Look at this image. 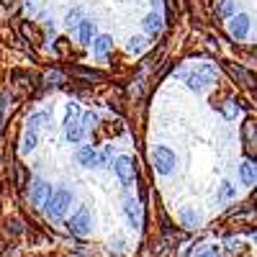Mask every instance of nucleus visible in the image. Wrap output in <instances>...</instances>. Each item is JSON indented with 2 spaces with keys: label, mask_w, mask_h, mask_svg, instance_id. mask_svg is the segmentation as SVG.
Wrapping results in <instances>:
<instances>
[{
  "label": "nucleus",
  "mask_w": 257,
  "mask_h": 257,
  "mask_svg": "<svg viewBox=\"0 0 257 257\" xmlns=\"http://www.w3.org/2000/svg\"><path fill=\"white\" fill-rule=\"evenodd\" d=\"M21 34H24V36L31 41L34 47H39V44H41V34H39V31H36L31 24H24V26H21Z\"/></svg>",
  "instance_id": "obj_19"
},
{
  "label": "nucleus",
  "mask_w": 257,
  "mask_h": 257,
  "mask_svg": "<svg viewBox=\"0 0 257 257\" xmlns=\"http://www.w3.org/2000/svg\"><path fill=\"white\" fill-rule=\"evenodd\" d=\"M239 180H242L247 188H252V185H254L257 173H254V162H252V160H247V162H242V165H239Z\"/></svg>",
  "instance_id": "obj_12"
},
{
  "label": "nucleus",
  "mask_w": 257,
  "mask_h": 257,
  "mask_svg": "<svg viewBox=\"0 0 257 257\" xmlns=\"http://www.w3.org/2000/svg\"><path fill=\"white\" fill-rule=\"evenodd\" d=\"M247 34H249V16L237 13V16L229 21V36H231L234 41H242Z\"/></svg>",
  "instance_id": "obj_6"
},
{
  "label": "nucleus",
  "mask_w": 257,
  "mask_h": 257,
  "mask_svg": "<svg viewBox=\"0 0 257 257\" xmlns=\"http://www.w3.org/2000/svg\"><path fill=\"white\" fill-rule=\"evenodd\" d=\"M113 170H116V175L123 185H132L137 173H134V157H128V155H121L116 162H113Z\"/></svg>",
  "instance_id": "obj_4"
},
{
  "label": "nucleus",
  "mask_w": 257,
  "mask_h": 257,
  "mask_svg": "<svg viewBox=\"0 0 257 257\" xmlns=\"http://www.w3.org/2000/svg\"><path fill=\"white\" fill-rule=\"evenodd\" d=\"M47 121H49V113H34V116L29 118V128H34V132H36V128L44 126Z\"/></svg>",
  "instance_id": "obj_23"
},
{
  "label": "nucleus",
  "mask_w": 257,
  "mask_h": 257,
  "mask_svg": "<svg viewBox=\"0 0 257 257\" xmlns=\"http://www.w3.org/2000/svg\"><path fill=\"white\" fill-rule=\"evenodd\" d=\"M90 44H93L95 57H108V54H111V47H113V39H111L108 34H100L98 39L90 41Z\"/></svg>",
  "instance_id": "obj_9"
},
{
  "label": "nucleus",
  "mask_w": 257,
  "mask_h": 257,
  "mask_svg": "<svg viewBox=\"0 0 257 257\" xmlns=\"http://www.w3.org/2000/svg\"><path fill=\"white\" fill-rule=\"evenodd\" d=\"M144 47H147V41L142 36H134L132 41H128V49H132V52H142Z\"/></svg>",
  "instance_id": "obj_28"
},
{
  "label": "nucleus",
  "mask_w": 257,
  "mask_h": 257,
  "mask_svg": "<svg viewBox=\"0 0 257 257\" xmlns=\"http://www.w3.org/2000/svg\"><path fill=\"white\" fill-rule=\"evenodd\" d=\"M70 201H72V193L70 190H52L49 193V198L44 201V211H47V216L49 219H62L64 216V211L70 208Z\"/></svg>",
  "instance_id": "obj_1"
},
{
  "label": "nucleus",
  "mask_w": 257,
  "mask_h": 257,
  "mask_svg": "<svg viewBox=\"0 0 257 257\" xmlns=\"http://www.w3.org/2000/svg\"><path fill=\"white\" fill-rule=\"evenodd\" d=\"M234 11H237V0H219L216 3V16H221V18L231 16Z\"/></svg>",
  "instance_id": "obj_17"
},
{
  "label": "nucleus",
  "mask_w": 257,
  "mask_h": 257,
  "mask_svg": "<svg viewBox=\"0 0 257 257\" xmlns=\"http://www.w3.org/2000/svg\"><path fill=\"white\" fill-rule=\"evenodd\" d=\"M70 231L75 234V237H85V234L90 231V226H93V219H90V211L88 208H80L75 216L70 219Z\"/></svg>",
  "instance_id": "obj_5"
},
{
  "label": "nucleus",
  "mask_w": 257,
  "mask_h": 257,
  "mask_svg": "<svg viewBox=\"0 0 257 257\" xmlns=\"http://www.w3.org/2000/svg\"><path fill=\"white\" fill-rule=\"evenodd\" d=\"M64 24H67V29H77L82 24V8H72L67 18H64Z\"/></svg>",
  "instance_id": "obj_20"
},
{
  "label": "nucleus",
  "mask_w": 257,
  "mask_h": 257,
  "mask_svg": "<svg viewBox=\"0 0 257 257\" xmlns=\"http://www.w3.org/2000/svg\"><path fill=\"white\" fill-rule=\"evenodd\" d=\"M80 116H82V108H80L77 103H70V105H67V113H64V126L77 123V121H80Z\"/></svg>",
  "instance_id": "obj_18"
},
{
  "label": "nucleus",
  "mask_w": 257,
  "mask_h": 257,
  "mask_svg": "<svg viewBox=\"0 0 257 257\" xmlns=\"http://www.w3.org/2000/svg\"><path fill=\"white\" fill-rule=\"evenodd\" d=\"M142 26H144L147 34H160V31H162V16H160L157 11H155V13H149V16H144Z\"/></svg>",
  "instance_id": "obj_13"
},
{
  "label": "nucleus",
  "mask_w": 257,
  "mask_h": 257,
  "mask_svg": "<svg viewBox=\"0 0 257 257\" xmlns=\"http://www.w3.org/2000/svg\"><path fill=\"white\" fill-rule=\"evenodd\" d=\"M126 216H128V224L139 229L142 226V206L137 201H126Z\"/></svg>",
  "instance_id": "obj_14"
},
{
  "label": "nucleus",
  "mask_w": 257,
  "mask_h": 257,
  "mask_svg": "<svg viewBox=\"0 0 257 257\" xmlns=\"http://www.w3.org/2000/svg\"><path fill=\"white\" fill-rule=\"evenodd\" d=\"M226 72H229L234 80H237V82H244L249 90H254V77H252L247 70H242V67H237V64H231V62H229V64H226Z\"/></svg>",
  "instance_id": "obj_10"
},
{
  "label": "nucleus",
  "mask_w": 257,
  "mask_h": 257,
  "mask_svg": "<svg viewBox=\"0 0 257 257\" xmlns=\"http://www.w3.org/2000/svg\"><path fill=\"white\" fill-rule=\"evenodd\" d=\"M216 77H219V70L213 67V64H203V67H198L196 72L185 75V82H188V88H190V90L201 93V90H206Z\"/></svg>",
  "instance_id": "obj_2"
},
{
  "label": "nucleus",
  "mask_w": 257,
  "mask_h": 257,
  "mask_svg": "<svg viewBox=\"0 0 257 257\" xmlns=\"http://www.w3.org/2000/svg\"><path fill=\"white\" fill-rule=\"evenodd\" d=\"M47 198H49V185L44 180H34L31 183V203L34 206H44Z\"/></svg>",
  "instance_id": "obj_7"
},
{
  "label": "nucleus",
  "mask_w": 257,
  "mask_h": 257,
  "mask_svg": "<svg viewBox=\"0 0 257 257\" xmlns=\"http://www.w3.org/2000/svg\"><path fill=\"white\" fill-rule=\"evenodd\" d=\"M239 116V105H237V100H226L224 103V118L226 121H234Z\"/></svg>",
  "instance_id": "obj_21"
},
{
  "label": "nucleus",
  "mask_w": 257,
  "mask_h": 257,
  "mask_svg": "<svg viewBox=\"0 0 257 257\" xmlns=\"http://www.w3.org/2000/svg\"><path fill=\"white\" fill-rule=\"evenodd\" d=\"M36 142H39L36 132H34V128H26V134H24V142H21V152H24V155L34 152V149H36Z\"/></svg>",
  "instance_id": "obj_16"
},
{
  "label": "nucleus",
  "mask_w": 257,
  "mask_h": 257,
  "mask_svg": "<svg viewBox=\"0 0 257 257\" xmlns=\"http://www.w3.org/2000/svg\"><path fill=\"white\" fill-rule=\"evenodd\" d=\"M180 219H183L185 226H196V224H198V216H196L190 208H183V211H180Z\"/></svg>",
  "instance_id": "obj_24"
},
{
  "label": "nucleus",
  "mask_w": 257,
  "mask_h": 257,
  "mask_svg": "<svg viewBox=\"0 0 257 257\" xmlns=\"http://www.w3.org/2000/svg\"><path fill=\"white\" fill-rule=\"evenodd\" d=\"M93 36H95V26L90 24V21H82V24L77 26V39H80V44L88 47L90 41H93Z\"/></svg>",
  "instance_id": "obj_15"
},
{
  "label": "nucleus",
  "mask_w": 257,
  "mask_h": 257,
  "mask_svg": "<svg viewBox=\"0 0 257 257\" xmlns=\"http://www.w3.org/2000/svg\"><path fill=\"white\" fill-rule=\"evenodd\" d=\"M82 134H85V132H82V126H80V123H70V126H67V132H64L67 142H80Z\"/></svg>",
  "instance_id": "obj_22"
},
{
  "label": "nucleus",
  "mask_w": 257,
  "mask_h": 257,
  "mask_svg": "<svg viewBox=\"0 0 257 257\" xmlns=\"http://www.w3.org/2000/svg\"><path fill=\"white\" fill-rule=\"evenodd\" d=\"M77 165L88 167V170L98 167V149L95 147H82L80 152H77Z\"/></svg>",
  "instance_id": "obj_8"
},
{
  "label": "nucleus",
  "mask_w": 257,
  "mask_h": 257,
  "mask_svg": "<svg viewBox=\"0 0 257 257\" xmlns=\"http://www.w3.org/2000/svg\"><path fill=\"white\" fill-rule=\"evenodd\" d=\"M111 157H113V152H111V147H105V149H100L98 152V167H105L111 162Z\"/></svg>",
  "instance_id": "obj_26"
},
{
  "label": "nucleus",
  "mask_w": 257,
  "mask_h": 257,
  "mask_svg": "<svg viewBox=\"0 0 257 257\" xmlns=\"http://www.w3.org/2000/svg\"><path fill=\"white\" fill-rule=\"evenodd\" d=\"M242 134H244V142H247V155H249V160L254 157V149H257V144H254V118H247V123H244V128H242Z\"/></svg>",
  "instance_id": "obj_11"
},
{
  "label": "nucleus",
  "mask_w": 257,
  "mask_h": 257,
  "mask_svg": "<svg viewBox=\"0 0 257 257\" xmlns=\"http://www.w3.org/2000/svg\"><path fill=\"white\" fill-rule=\"evenodd\" d=\"M229 198H234V188H231V183H221L219 201H229Z\"/></svg>",
  "instance_id": "obj_27"
},
{
  "label": "nucleus",
  "mask_w": 257,
  "mask_h": 257,
  "mask_svg": "<svg viewBox=\"0 0 257 257\" xmlns=\"http://www.w3.org/2000/svg\"><path fill=\"white\" fill-rule=\"evenodd\" d=\"M198 257H221L216 249H203V252H198Z\"/></svg>",
  "instance_id": "obj_29"
},
{
  "label": "nucleus",
  "mask_w": 257,
  "mask_h": 257,
  "mask_svg": "<svg viewBox=\"0 0 257 257\" xmlns=\"http://www.w3.org/2000/svg\"><path fill=\"white\" fill-rule=\"evenodd\" d=\"M152 167L160 175H170L175 170V155L170 147H155L152 149Z\"/></svg>",
  "instance_id": "obj_3"
},
{
  "label": "nucleus",
  "mask_w": 257,
  "mask_h": 257,
  "mask_svg": "<svg viewBox=\"0 0 257 257\" xmlns=\"http://www.w3.org/2000/svg\"><path fill=\"white\" fill-rule=\"evenodd\" d=\"M44 80H47V85H64V75L59 70H49Z\"/></svg>",
  "instance_id": "obj_25"
},
{
  "label": "nucleus",
  "mask_w": 257,
  "mask_h": 257,
  "mask_svg": "<svg viewBox=\"0 0 257 257\" xmlns=\"http://www.w3.org/2000/svg\"><path fill=\"white\" fill-rule=\"evenodd\" d=\"M0 128H3V116H0Z\"/></svg>",
  "instance_id": "obj_30"
}]
</instances>
